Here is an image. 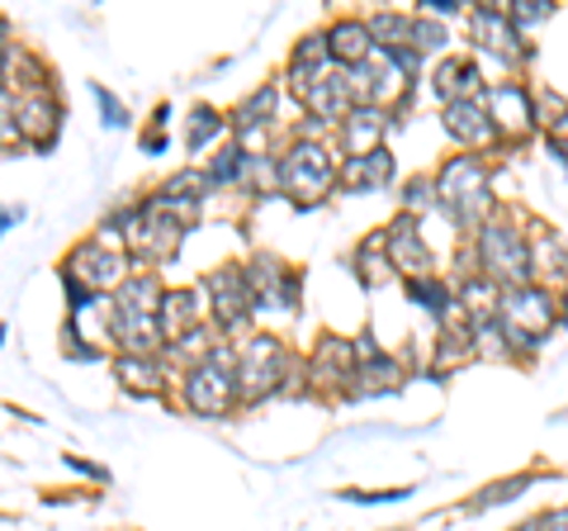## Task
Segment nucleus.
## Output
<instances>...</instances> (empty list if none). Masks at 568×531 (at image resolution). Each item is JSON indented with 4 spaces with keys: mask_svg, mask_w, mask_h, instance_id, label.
Listing matches in <instances>:
<instances>
[{
    "mask_svg": "<svg viewBox=\"0 0 568 531\" xmlns=\"http://www.w3.org/2000/svg\"><path fill=\"white\" fill-rule=\"evenodd\" d=\"M440 43H446V29H440V24H432V20H417L413 24V52H432Z\"/></svg>",
    "mask_w": 568,
    "mask_h": 531,
    "instance_id": "27",
    "label": "nucleus"
},
{
    "mask_svg": "<svg viewBox=\"0 0 568 531\" xmlns=\"http://www.w3.org/2000/svg\"><path fill=\"white\" fill-rule=\"evenodd\" d=\"M327 43H332V58L336 62H346V67H361V62H369L375 58V33H369V24H361V20H336L332 29H327Z\"/></svg>",
    "mask_w": 568,
    "mask_h": 531,
    "instance_id": "15",
    "label": "nucleus"
},
{
    "mask_svg": "<svg viewBox=\"0 0 568 531\" xmlns=\"http://www.w3.org/2000/svg\"><path fill=\"white\" fill-rule=\"evenodd\" d=\"M237 380H227V370H219V365H194L190 370V380H185V403L194 413H204V418H219V413H227L233 409V389Z\"/></svg>",
    "mask_w": 568,
    "mask_h": 531,
    "instance_id": "9",
    "label": "nucleus"
},
{
    "mask_svg": "<svg viewBox=\"0 0 568 531\" xmlns=\"http://www.w3.org/2000/svg\"><path fill=\"white\" fill-rule=\"evenodd\" d=\"M469 39L484 43L488 52H503V58H511V52H521V33H517V20H511V10L503 6H484L469 14Z\"/></svg>",
    "mask_w": 568,
    "mask_h": 531,
    "instance_id": "13",
    "label": "nucleus"
},
{
    "mask_svg": "<svg viewBox=\"0 0 568 531\" xmlns=\"http://www.w3.org/2000/svg\"><path fill=\"white\" fill-rule=\"evenodd\" d=\"M478 266H484V275L497 280V285H530V271H536V261H530V247L517 228L507 223H484L478 228Z\"/></svg>",
    "mask_w": 568,
    "mask_h": 531,
    "instance_id": "3",
    "label": "nucleus"
},
{
    "mask_svg": "<svg viewBox=\"0 0 568 531\" xmlns=\"http://www.w3.org/2000/svg\"><path fill=\"white\" fill-rule=\"evenodd\" d=\"M540 531H568V508H555L540 518Z\"/></svg>",
    "mask_w": 568,
    "mask_h": 531,
    "instance_id": "32",
    "label": "nucleus"
},
{
    "mask_svg": "<svg viewBox=\"0 0 568 531\" xmlns=\"http://www.w3.org/2000/svg\"><path fill=\"white\" fill-rule=\"evenodd\" d=\"M62 280H77V285H85L91 294H100V290H123V285H129V257L110 252L104 242H81L77 252L67 257Z\"/></svg>",
    "mask_w": 568,
    "mask_h": 531,
    "instance_id": "7",
    "label": "nucleus"
},
{
    "mask_svg": "<svg viewBox=\"0 0 568 531\" xmlns=\"http://www.w3.org/2000/svg\"><path fill=\"white\" fill-rule=\"evenodd\" d=\"M95 100L104 104V114H110V123H114V129H119V123H123V110H119V100H114L110 91H104V86H95Z\"/></svg>",
    "mask_w": 568,
    "mask_h": 531,
    "instance_id": "31",
    "label": "nucleus"
},
{
    "mask_svg": "<svg viewBox=\"0 0 568 531\" xmlns=\"http://www.w3.org/2000/svg\"><path fill=\"white\" fill-rule=\"evenodd\" d=\"M530 480H526V474H521V480H511V484H497V489H484V493H478V499H474V508L478 512H484V508H493V503H503V493H521Z\"/></svg>",
    "mask_w": 568,
    "mask_h": 531,
    "instance_id": "28",
    "label": "nucleus"
},
{
    "mask_svg": "<svg viewBox=\"0 0 568 531\" xmlns=\"http://www.w3.org/2000/svg\"><path fill=\"white\" fill-rule=\"evenodd\" d=\"M478 91H484V77H478V67L469 58H446L436 67V96L446 104L478 100Z\"/></svg>",
    "mask_w": 568,
    "mask_h": 531,
    "instance_id": "17",
    "label": "nucleus"
},
{
    "mask_svg": "<svg viewBox=\"0 0 568 531\" xmlns=\"http://www.w3.org/2000/svg\"><path fill=\"white\" fill-rule=\"evenodd\" d=\"M555 299H549V290L540 285H521V290H507L503 294V309H497V328H503L507 347L517 342L521 351H536L545 342V332L555 328Z\"/></svg>",
    "mask_w": 568,
    "mask_h": 531,
    "instance_id": "2",
    "label": "nucleus"
},
{
    "mask_svg": "<svg viewBox=\"0 0 568 531\" xmlns=\"http://www.w3.org/2000/svg\"><path fill=\"white\" fill-rule=\"evenodd\" d=\"M194 328H204L200 323V309H194V290H171L162 299V332H166L171 342H181L185 332H194Z\"/></svg>",
    "mask_w": 568,
    "mask_h": 531,
    "instance_id": "20",
    "label": "nucleus"
},
{
    "mask_svg": "<svg viewBox=\"0 0 568 531\" xmlns=\"http://www.w3.org/2000/svg\"><path fill=\"white\" fill-rule=\"evenodd\" d=\"M290 77H294L290 91L308 104L313 119L323 114V123H327V119H342L351 110L355 91H351V72H342V67H294Z\"/></svg>",
    "mask_w": 568,
    "mask_h": 531,
    "instance_id": "5",
    "label": "nucleus"
},
{
    "mask_svg": "<svg viewBox=\"0 0 568 531\" xmlns=\"http://www.w3.org/2000/svg\"><path fill=\"white\" fill-rule=\"evenodd\" d=\"M223 129V114L219 110H209V104H200V110L190 114V152H204L209 138H219Z\"/></svg>",
    "mask_w": 568,
    "mask_h": 531,
    "instance_id": "25",
    "label": "nucleus"
},
{
    "mask_svg": "<svg viewBox=\"0 0 568 531\" xmlns=\"http://www.w3.org/2000/svg\"><path fill=\"white\" fill-rule=\"evenodd\" d=\"M432 190H436V181H426V176H417V181H407V209L417 214V209L426 204V194H432Z\"/></svg>",
    "mask_w": 568,
    "mask_h": 531,
    "instance_id": "30",
    "label": "nucleus"
},
{
    "mask_svg": "<svg viewBox=\"0 0 568 531\" xmlns=\"http://www.w3.org/2000/svg\"><path fill=\"white\" fill-rule=\"evenodd\" d=\"M446 133L455 138V143H465V148H488L497 138V123L488 114V104L459 100V104H446Z\"/></svg>",
    "mask_w": 568,
    "mask_h": 531,
    "instance_id": "14",
    "label": "nucleus"
},
{
    "mask_svg": "<svg viewBox=\"0 0 568 531\" xmlns=\"http://www.w3.org/2000/svg\"><path fill=\"white\" fill-rule=\"evenodd\" d=\"M284 365H290V357H284V347L275 338H252L237 357V394L246 403L275 394L284 384Z\"/></svg>",
    "mask_w": 568,
    "mask_h": 531,
    "instance_id": "6",
    "label": "nucleus"
},
{
    "mask_svg": "<svg viewBox=\"0 0 568 531\" xmlns=\"http://www.w3.org/2000/svg\"><path fill=\"white\" fill-rule=\"evenodd\" d=\"M407 294L417 299V304H426V313H446V285H440L436 275H422V280H407Z\"/></svg>",
    "mask_w": 568,
    "mask_h": 531,
    "instance_id": "26",
    "label": "nucleus"
},
{
    "mask_svg": "<svg viewBox=\"0 0 568 531\" xmlns=\"http://www.w3.org/2000/svg\"><path fill=\"white\" fill-rule=\"evenodd\" d=\"M549 10H555V6H545V0H517V6H511V20L530 24V20H545Z\"/></svg>",
    "mask_w": 568,
    "mask_h": 531,
    "instance_id": "29",
    "label": "nucleus"
},
{
    "mask_svg": "<svg viewBox=\"0 0 568 531\" xmlns=\"http://www.w3.org/2000/svg\"><path fill=\"white\" fill-rule=\"evenodd\" d=\"M388 123H394V119H388V114L379 110V104H361V110H351V114H346V129H342L351 157L379 152V138H384Z\"/></svg>",
    "mask_w": 568,
    "mask_h": 531,
    "instance_id": "16",
    "label": "nucleus"
},
{
    "mask_svg": "<svg viewBox=\"0 0 568 531\" xmlns=\"http://www.w3.org/2000/svg\"><path fill=\"white\" fill-rule=\"evenodd\" d=\"M355 266L365 271V285H379L394 271V257H388V238H369L361 242V252H355Z\"/></svg>",
    "mask_w": 568,
    "mask_h": 531,
    "instance_id": "23",
    "label": "nucleus"
},
{
    "mask_svg": "<svg viewBox=\"0 0 568 531\" xmlns=\"http://www.w3.org/2000/svg\"><path fill=\"white\" fill-rule=\"evenodd\" d=\"M119 380L129 384V389H162L166 384V375H162V365H156L152 357H129V351H123L119 357Z\"/></svg>",
    "mask_w": 568,
    "mask_h": 531,
    "instance_id": "22",
    "label": "nucleus"
},
{
    "mask_svg": "<svg viewBox=\"0 0 568 531\" xmlns=\"http://www.w3.org/2000/svg\"><path fill=\"white\" fill-rule=\"evenodd\" d=\"M162 285H156V275H133L129 280V285H123L119 290V313H156V318H162Z\"/></svg>",
    "mask_w": 568,
    "mask_h": 531,
    "instance_id": "21",
    "label": "nucleus"
},
{
    "mask_svg": "<svg viewBox=\"0 0 568 531\" xmlns=\"http://www.w3.org/2000/svg\"><path fill=\"white\" fill-rule=\"evenodd\" d=\"M436 200L450 209L455 223L459 228H474L478 219L488 214V167H484V157H450L446 167L436 171Z\"/></svg>",
    "mask_w": 568,
    "mask_h": 531,
    "instance_id": "1",
    "label": "nucleus"
},
{
    "mask_svg": "<svg viewBox=\"0 0 568 531\" xmlns=\"http://www.w3.org/2000/svg\"><path fill=\"white\" fill-rule=\"evenodd\" d=\"M336 176H342V171H336L332 152H327L323 143H308V138H304V143H294L290 157L280 162V186L290 190L294 204H304V209L323 200Z\"/></svg>",
    "mask_w": 568,
    "mask_h": 531,
    "instance_id": "4",
    "label": "nucleus"
},
{
    "mask_svg": "<svg viewBox=\"0 0 568 531\" xmlns=\"http://www.w3.org/2000/svg\"><path fill=\"white\" fill-rule=\"evenodd\" d=\"M564 309H568V304H564Z\"/></svg>",
    "mask_w": 568,
    "mask_h": 531,
    "instance_id": "34",
    "label": "nucleus"
},
{
    "mask_svg": "<svg viewBox=\"0 0 568 531\" xmlns=\"http://www.w3.org/2000/svg\"><path fill=\"white\" fill-rule=\"evenodd\" d=\"M246 280H252V294H256V309H294L298 304V275L284 271V266L275 257H256L252 271H246Z\"/></svg>",
    "mask_w": 568,
    "mask_h": 531,
    "instance_id": "10",
    "label": "nucleus"
},
{
    "mask_svg": "<svg viewBox=\"0 0 568 531\" xmlns=\"http://www.w3.org/2000/svg\"><path fill=\"white\" fill-rule=\"evenodd\" d=\"M549 148H555V152L564 157V162H568V138H564V133H549Z\"/></svg>",
    "mask_w": 568,
    "mask_h": 531,
    "instance_id": "33",
    "label": "nucleus"
},
{
    "mask_svg": "<svg viewBox=\"0 0 568 531\" xmlns=\"http://www.w3.org/2000/svg\"><path fill=\"white\" fill-rule=\"evenodd\" d=\"M275 86H261V91L252 96V100H242V110H237V129L242 133H252V129H261V123H271V114H275Z\"/></svg>",
    "mask_w": 568,
    "mask_h": 531,
    "instance_id": "24",
    "label": "nucleus"
},
{
    "mask_svg": "<svg viewBox=\"0 0 568 531\" xmlns=\"http://www.w3.org/2000/svg\"><path fill=\"white\" fill-rule=\"evenodd\" d=\"M388 176H394V157L379 148V152H365V157H346L342 186H351V190H379V186H388Z\"/></svg>",
    "mask_w": 568,
    "mask_h": 531,
    "instance_id": "18",
    "label": "nucleus"
},
{
    "mask_svg": "<svg viewBox=\"0 0 568 531\" xmlns=\"http://www.w3.org/2000/svg\"><path fill=\"white\" fill-rule=\"evenodd\" d=\"M204 290H209V304H213V323L223 332H237L256 309L252 280H246L242 266H219V271L204 280Z\"/></svg>",
    "mask_w": 568,
    "mask_h": 531,
    "instance_id": "8",
    "label": "nucleus"
},
{
    "mask_svg": "<svg viewBox=\"0 0 568 531\" xmlns=\"http://www.w3.org/2000/svg\"><path fill=\"white\" fill-rule=\"evenodd\" d=\"M20 133L33 138L39 148H52V138H58V104L48 96H33L20 104Z\"/></svg>",
    "mask_w": 568,
    "mask_h": 531,
    "instance_id": "19",
    "label": "nucleus"
},
{
    "mask_svg": "<svg viewBox=\"0 0 568 531\" xmlns=\"http://www.w3.org/2000/svg\"><path fill=\"white\" fill-rule=\"evenodd\" d=\"M384 238H388V257H394V271H403L407 280L436 275V261H432V252H426V242L417 238V219H413V214H403Z\"/></svg>",
    "mask_w": 568,
    "mask_h": 531,
    "instance_id": "11",
    "label": "nucleus"
},
{
    "mask_svg": "<svg viewBox=\"0 0 568 531\" xmlns=\"http://www.w3.org/2000/svg\"><path fill=\"white\" fill-rule=\"evenodd\" d=\"M488 114H493L497 129L511 133V138H526L530 123H536V110H530V91H526V86H517V81L493 86V91H488Z\"/></svg>",
    "mask_w": 568,
    "mask_h": 531,
    "instance_id": "12",
    "label": "nucleus"
}]
</instances>
